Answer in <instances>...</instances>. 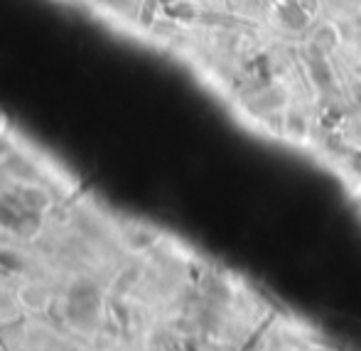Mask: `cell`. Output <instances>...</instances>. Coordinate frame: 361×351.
Segmentation results:
<instances>
[{"label": "cell", "instance_id": "cell-1", "mask_svg": "<svg viewBox=\"0 0 361 351\" xmlns=\"http://www.w3.org/2000/svg\"><path fill=\"white\" fill-rule=\"evenodd\" d=\"M130 214L0 113V351L64 337L121 268Z\"/></svg>", "mask_w": 361, "mask_h": 351}]
</instances>
